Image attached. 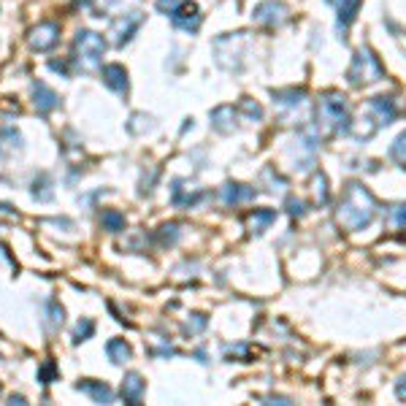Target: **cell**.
Here are the masks:
<instances>
[{
	"label": "cell",
	"mask_w": 406,
	"mask_h": 406,
	"mask_svg": "<svg viewBox=\"0 0 406 406\" xmlns=\"http://www.w3.org/2000/svg\"><path fill=\"white\" fill-rule=\"evenodd\" d=\"M103 84L111 87L114 92H127V71H125L122 65H117V63H111L103 68Z\"/></svg>",
	"instance_id": "obj_11"
},
{
	"label": "cell",
	"mask_w": 406,
	"mask_h": 406,
	"mask_svg": "<svg viewBox=\"0 0 406 406\" xmlns=\"http://www.w3.org/2000/svg\"><path fill=\"white\" fill-rule=\"evenodd\" d=\"M255 22L258 25H268V27H277V25H282L284 19L290 17V11H287V6L284 3H277V0H265L260 3L258 8H255Z\"/></svg>",
	"instance_id": "obj_6"
},
{
	"label": "cell",
	"mask_w": 406,
	"mask_h": 406,
	"mask_svg": "<svg viewBox=\"0 0 406 406\" xmlns=\"http://www.w3.org/2000/svg\"><path fill=\"white\" fill-rule=\"evenodd\" d=\"M174 19V25H177L179 30H187V33H195L198 30V25H201V11H198V6L195 3H182L177 11L171 14Z\"/></svg>",
	"instance_id": "obj_8"
},
{
	"label": "cell",
	"mask_w": 406,
	"mask_h": 406,
	"mask_svg": "<svg viewBox=\"0 0 406 406\" xmlns=\"http://www.w3.org/2000/svg\"><path fill=\"white\" fill-rule=\"evenodd\" d=\"M371 111L379 117L382 125H390L395 120V106H393L390 98H374V101H371Z\"/></svg>",
	"instance_id": "obj_16"
},
{
	"label": "cell",
	"mask_w": 406,
	"mask_h": 406,
	"mask_svg": "<svg viewBox=\"0 0 406 406\" xmlns=\"http://www.w3.org/2000/svg\"><path fill=\"white\" fill-rule=\"evenodd\" d=\"M103 52H106V38L92 33V30H79V36H76V57H79V65L84 71L101 68Z\"/></svg>",
	"instance_id": "obj_2"
},
{
	"label": "cell",
	"mask_w": 406,
	"mask_h": 406,
	"mask_svg": "<svg viewBox=\"0 0 406 406\" xmlns=\"http://www.w3.org/2000/svg\"><path fill=\"white\" fill-rule=\"evenodd\" d=\"M182 3H184V0H158V11H163V14H165V11L174 14Z\"/></svg>",
	"instance_id": "obj_25"
},
{
	"label": "cell",
	"mask_w": 406,
	"mask_h": 406,
	"mask_svg": "<svg viewBox=\"0 0 406 406\" xmlns=\"http://www.w3.org/2000/svg\"><path fill=\"white\" fill-rule=\"evenodd\" d=\"M92 334H95V322L89 317L79 319V325H76V331H73V341H76V344H79V341H87Z\"/></svg>",
	"instance_id": "obj_19"
},
{
	"label": "cell",
	"mask_w": 406,
	"mask_h": 406,
	"mask_svg": "<svg viewBox=\"0 0 406 406\" xmlns=\"http://www.w3.org/2000/svg\"><path fill=\"white\" fill-rule=\"evenodd\" d=\"M241 106H244V111H247L249 117H260V114H263V111H260V106H258V103H252V101H244Z\"/></svg>",
	"instance_id": "obj_27"
},
{
	"label": "cell",
	"mask_w": 406,
	"mask_h": 406,
	"mask_svg": "<svg viewBox=\"0 0 406 406\" xmlns=\"http://www.w3.org/2000/svg\"><path fill=\"white\" fill-rule=\"evenodd\" d=\"M139 25H141V14H139V11L122 14V19H120V22H114V27H111L114 44H117V46H122L125 41H130V38H133V33L139 30Z\"/></svg>",
	"instance_id": "obj_7"
},
{
	"label": "cell",
	"mask_w": 406,
	"mask_h": 406,
	"mask_svg": "<svg viewBox=\"0 0 406 406\" xmlns=\"http://www.w3.org/2000/svg\"><path fill=\"white\" fill-rule=\"evenodd\" d=\"M106 355L111 363H117V366H122L130 360V344L125 341V338H111L106 344Z\"/></svg>",
	"instance_id": "obj_14"
},
{
	"label": "cell",
	"mask_w": 406,
	"mask_h": 406,
	"mask_svg": "<svg viewBox=\"0 0 406 406\" xmlns=\"http://www.w3.org/2000/svg\"><path fill=\"white\" fill-rule=\"evenodd\" d=\"M390 222H393L395 228H406V206L404 203L390 209Z\"/></svg>",
	"instance_id": "obj_20"
},
{
	"label": "cell",
	"mask_w": 406,
	"mask_h": 406,
	"mask_svg": "<svg viewBox=\"0 0 406 406\" xmlns=\"http://www.w3.org/2000/svg\"><path fill=\"white\" fill-rule=\"evenodd\" d=\"M249 198H255V190L252 187H244V184H225L222 187V203H241V201H249Z\"/></svg>",
	"instance_id": "obj_13"
},
{
	"label": "cell",
	"mask_w": 406,
	"mask_h": 406,
	"mask_svg": "<svg viewBox=\"0 0 406 406\" xmlns=\"http://www.w3.org/2000/svg\"><path fill=\"white\" fill-rule=\"evenodd\" d=\"M57 41H60V25L57 22H41L27 36L30 49H36V52H49Z\"/></svg>",
	"instance_id": "obj_5"
},
{
	"label": "cell",
	"mask_w": 406,
	"mask_h": 406,
	"mask_svg": "<svg viewBox=\"0 0 406 406\" xmlns=\"http://www.w3.org/2000/svg\"><path fill=\"white\" fill-rule=\"evenodd\" d=\"M374 214H376L374 195H371L363 184H355L353 182V184L344 190V195H341V203H338V209H336V222L347 230H363L371 225Z\"/></svg>",
	"instance_id": "obj_1"
},
{
	"label": "cell",
	"mask_w": 406,
	"mask_h": 406,
	"mask_svg": "<svg viewBox=\"0 0 406 406\" xmlns=\"http://www.w3.org/2000/svg\"><path fill=\"white\" fill-rule=\"evenodd\" d=\"M144 390H146V382H144L141 374H136V371H130L127 376H125L122 382V398L127 404H139L144 395Z\"/></svg>",
	"instance_id": "obj_10"
},
{
	"label": "cell",
	"mask_w": 406,
	"mask_h": 406,
	"mask_svg": "<svg viewBox=\"0 0 406 406\" xmlns=\"http://www.w3.org/2000/svg\"><path fill=\"white\" fill-rule=\"evenodd\" d=\"M33 98H36L33 103H36V108L41 111V114H49L52 108L60 106V98H57V92L46 87L44 82H36V84H33Z\"/></svg>",
	"instance_id": "obj_9"
},
{
	"label": "cell",
	"mask_w": 406,
	"mask_h": 406,
	"mask_svg": "<svg viewBox=\"0 0 406 406\" xmlns=\"http://www.w3.org/2000/svg\"><path fill=\"white\" fill-rule=\"evenodd\" d=\"M79 390L82 393H87L92 401H98V404H111V390H108V385H103V382H92V379H82L79 382Z\"/></svg>",
	"instance_id": "obj_12"
},
{
	"label": "cell",
	"mask_w": 406,
	"mask_h": 406,
	"mask_svg": "<svg viewBox=\"0 0 406 406\" xmlns=\"http://www.w3.org/2000/svg\"><path fill=\"white\" fill-rule=\"evenodd\" d=\"M63 306H57V303H49V322H52V328H60L63 325Z\"/></svg>",
	"instance_id": "obj_23"
},
{
	"label": "cell",
	"mask_w": 406,
	"mask_h": 406,
	"mask_svg": "<svg viewBox=\"0 0 406 406\" xmlns=\"http://www.w3.org/2000/svg\"><path fill=\"white\" fill-rule=\"evenodd\" d=\"M393 158L398 160L401 165H406V133L404 136H398V141L393 144Z\"/></svg>",
	"instance_id": "obj_22"
},
{
	"label": "cell",
	"mask_w": 406,
	"mask_h": 406,
	"mask_svg": "<svg viewBox=\"0 0 406 406\" xmlns=\"http://www.w3.org/2000/svg\"><path fill=\"white\" fill-rule=\"evenodd\" d=\"M336 8H338V27H347L360 8V0H336Z\"/></svg>",
	"instance_id": "obj_17"
},
{
	"label": "cell",
	"mask_w": 406,
	"mask_h": 406,
	"mask_svg": "<svg viewBox=\"0 0 406 406\" xmlns=\"http://www.w3.org/2000/svg\"><path fill=\"white\" fill-rule=\"evenodd\" d=\"M347 103L338 92H328L319 98V122L328 133H344L347 130Z\"/></svg>",
	"instance_id": "obj_3"
},
{
	"label": "cell",
	"mask_w": 406,
	"mask_h": 406,
	"mask_svg": "<svg viewBox=\"0 0 406 406\" xmlns=\"http://www.w3.org/2000/svg\"><path fill=\"white\" fill-rule=\"evenodd\" d=\"M33 195H36L38 201H49V198H52V190H49V177H46V174H41V187L36 184Z\"/></svg>",
	"instance_id": "obj_21"
},
{
	"label": "cell",
	"mask_w": 406,
	"mask_h": 406,
	"mask_svg": "<svg viewBox=\"0 0 406 406\" xmlns=\"http://www.w3.org/2000/svg\"><path fill=\"white\" fill-rule=\"evenodd\" d=\"M160 230H163V241H165V244H174V241H177L179 225H165V228H160Z\"/></svg>",
	"instance_id": "obj_26"
},
{
	"label": "cell",
	"mask_w": 406,
	"mask_h": 406,
	"mask_svg": "<svg viewBox=\"0 0 406 406\" xmlns=\"http://www.w3.org/2000/svg\"><path fill=\"white\" fill-rule=\"evenodd\" d=\"M382 65H379V60L369 52V49H360V52L355 54L353 60V68H350V82L353 84H369V82H379L382 79Z\"/></svg>",
	"instance_id": "obj_4"
},
{
	"label": "cell",
	"mask_w": 406,
	"mask_h": 406,
	"mask_svg": "<svg viewBox=\"0 0 406 406\" xmlns=\"http://www.w3.org/2000/svg\"><path fill=\"white\" fill-rule=\"evenodd\" d=\"M274 220H277V212H271V209H255V212L249 214L247 222H249V230H252V233H263Z\"/></svg>",
	"instance_id": "obj_15"
},
{
	"label": "cell",
	"mask_w": 406,
	"mask_h": 406,
	"mask_svg": "<svg viewBox=\"0 0 406 406\" xmlns=\"http://www.w3.org/2000/svg\"><path fill=\"white\" fill-rule=\"evenodd\" d=\"M395 393H398V398H401V401H406V376H404V379H401V382H398V388H395Z\"/></svg>",
	"instance_id": "obj_28"
},
{
	"label": "cell",
	"mask_w": 406,
	"mask_h": 406,
	"mask_svg": "<svg viewBox=\"0 0 406 406\" xmlns=\"http://www.w3.org/2000/svg\"><path fill=\"white\" fill-rule=\"evenodd\" d=\"M38 379H41L44 385H49V382L54 379V363H52V360H49V363H44V369L38 371Z\"/></svg>",
	"instance_id": "obj_24"
},
{
	"label": "cell",
	"mask_w": 406,
	"mask_h": 406,
	"mask_svg": "<svg viewBox=\"0 0 406 406\" xmlns=\"http://www.w3.org/2000/svg\"><path fill=\"white\" fill-rule=\"evenodd\" d=\"M101 225H103L108 233H120V230H125V217L120 212H114V209H108V212H103V217H101Z\"/></svg>",
	"instance_id": "obj_18"
}]
</instances>
